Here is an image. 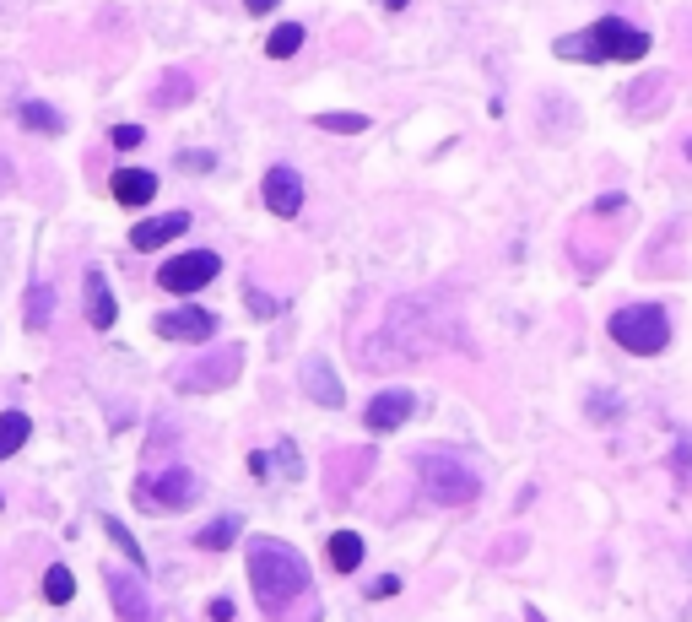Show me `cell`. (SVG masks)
I'll list each match as a JSON object with an SVG mask.
<instances>
[{
	"label": "cell",
	"instance_id": "1",
	"mask_svg": "<svg viewBox=\"0 0 692 622\" xmlns=\"http://www.w3.org/2000/svg\"><path fill=\"white\" fill-rule=\"evenodd\" d=\"M249 585H255L260 612H287L303 590H309V563L276 536H255L249 541Z\"/></svg>",
	"mask_w": 692,
	"mask_h": 622
},
{
	"label": "cell",
	"instance_id": "2",
	"mask_svg": "<svg viewBox=\"0 0 692 622\" xmlns=\"http://www.w3.org/2000/svg\"><path fill=\"white\" fill-rule=\"evenodd\" d=\"M649 44H655V38H649L644 28H633V22H622V17H601L595 28L557 38V55H563V60H584V65H601V60H644Z\"/></svg>",
	"mask_w": 692,
	"mask_h": 622
},
{
	"label": "cell",
	"instance_id": "3",
	"mask_svg": "<svg viewBox=\"0 0 692 622\" xmlns=\"http://www.w3.org/2000/svg\"><path fill=\"white\" fill-rule=\"evenodd\" d=\"M417 482H422V493H428L433 504H444V509H465V504L482 498V476L465 466V460H455V455H422L417 460Z\"/></svg>",
	"mask_w": 692,
	"mask_h": 622
},
{
	"label": "cell",
	"instance_id": "4",
	"mask_svg": "<svg viewBox=\"0 0 692 622\" xmlns=\"http://www.w3.org/2000/svg\"><path fill=\"white\" fill-rule=\"evenodd\" d=\"M611 341L633 357H655L671 347V320H665L660 303H628V309L611 314Z\"/></svg>",
	"mask_w": 692,
	"mask_h": 622
},
{
	"label": "cell",
	"instance_id": "5",
	"mask_svg": "<svg viewBox=\"0 0 692 622\" xmlns=\"http://www.w3.org/2000/svg\"><path fill=\"white\" fill-rule=\"evenodd\" d=\"M201 498V476L190 466H163V471H146L136 482V504L163 514V509H190Z\"/></svg>",
	"mask_w": 692,
	"mask_h": 622
},
{
	"label": "cell",
	"instance_id": "6",
	"mask_svg": "<svg viewBox=\"0 0 692 622\" xmlns=\"http://www.w3.org/2000/svg\"><path fill=\"white\" fill-rule=\"evenodd\" d=\"M217 271H222L217 249H190V255H173L157 271V287H168V293H201V287L217 282Z\"/></svg>",
	"mask_w": 692,
	"mask_h": 622
},
{
	"label": "cell",
	"instance_id": "7",
	"mask_svg": "<svg viewBox=\"0 0 692 622\" xmlns=\"http://www.w3.org/2000/svg\"><path fill=\"white\" fill-rule=\"evenodd\" d=\"M103 585H109V601H114L119 622H152V601H146V585H141V574H125V568H109V574H103Z\"/></svg>",
	"mask_w": 692,
	"mask_h": 622
},
{
	"label": "cell",
	"instance_id": "8",
	"mask_svg": "<svg viewBox=\"0 0 692 622\" xmlns=\"http://www.w3.org/2000/svg\"><path fill=\"white\" fill-rule=\"evenodd\" d=\"M260 201L271 206L276 217H298V211H303V179H298V168L276 163L271 174H265V184H260Z\"/></svg>",
	"mask_w": 692,
	"mask_h": 622
},
{
	"label": "cell",
	"instance_id": "9",
	"mask_svg": "<svg viewBox=\"0 0 692 622\" xmlns=\"http://www.w3.org/2000/svg\"><path fill=\"white\" fill-rule=\"evenodd\" d=\"M411 390H379L374 401H368V412H363V422H368V433H395L401 422L411 417Z\"/></svg>",
	"mask_w": 692,
	"mask_h": 622
},
{
	"label": "cell",
	"instance_id": "10",
	"mask_svg": "<svg viewBox=\"0 0 692 622\" xmlns=\"http://www.w3.org/2000/svg\"><path fill=\"white\" fill-rule=\"evenodd\" d=\"M184 228H190V211H168V217H152V222H136L130 228V249H141V255H152V249L173 244Z\"/></svg>",
	"mask_w": 692,
	"mask_h": 622
},
{
	"label": "cell",
	"instance_id": "11",
	"mask_svg": "<svg viewBox=\"0 0 692 622\" xmlns=\"http://www.w3.org/2000/svg\"><path fill=\"white\" fill-rule=\"evenodd\" d=\"M157 336H168V341H206V336H217V314H206V309H173L157 320Z\"/></svg>",
	"mask_w": 692,
	"mask_h": 622
},
{
	"label": "cell",
	"instance_id": "12",
	"mask_svg": "<svg viewBox=\"0 0 692 622\" xmlns=\"http://www.w3.org/2000/svg\"><path fill=\"white\" fill-rule=\"evenodd\" d=\"M109 190H114L119 206H146L157 195V174H146V168H119L109 179Z\"/></svg>",
	"mask_w": 692,
	"mask_h": 622
},
{
	"label": "cell",
	"instance_id": "13",
	"mask_svg": "<svg viewBox=\"0 0 692 622\" xmlns=\"http://www.w3.org/2000/svg\"><path fill=\"white\" fill-rule=\"evenodd\" d=\"M87 320H92V330H114V320H119L114 293H109V282H103L98 266L87 271Z\"/></svg>",
	"mask_w": 692,
	"mask_h": 622
},
{
	"label": "cell",
	"instance_id": "14",
	"mask_svg": "<svg viewBox=\"0 0 692 622\" xmlns=\"http://www.w3.org/2000/svg\"><path fill=\"white\" fill-rule=\"evenodd\" d=\"M303 390H309L319 406H341V401H346V390L336 385V374H330V363H319V357L309 363V374H303Z\"/></svg>",
	"mask_w": 692,
	"mask_h": 622
},
{
	"label": "cell",
	"instance_id": "15",
	"mask_svg": "<svg viewBox=\"0 0 692 622\" xmlns=\"http://www.w3.org/2000/svg\"><path fill=\"white\" fill-rule=\"evenodd\" d=\"M330 568H336V574H352V568H363V536H352V531H336V536H330Z\"/></svg>",
	"mask_w": 692,
	"mask_h": 622
},
{
	"label": "cell",
	"instance_id": "16",
	"mask_svg": "<svg viewBox=\"0 0 692 622\" xmlns=\"http://www.w3.org/2000/svg\"><path fill=\"white\" fill-rule=\"evenodd\" d=\"M28 433H33L28 412H0V460H6V455H17V449L28 444Z\"/></svg>",
	"mask_w": 692,
	"mask_h": 622
},
{
	"label": "cell",
	"instance_id": "17",
	"mask_svg": "<svg viewBox=\"0 0 692 622\" xmlns=\"http://www.w3.org/2000/svg\"><path fill=\"white\" fill-rule=\"evenodd\" d=\"M303 49V22H282L271 38H265V55L271 60H287V55H298Z\"/></svg>",
	"mask_w": 692,
	"mask_h": 622
},
{
	"label": "cell",
	"instance_id": "18",
	"mask_svg": "<svg viewBox=\"0 0 692 622\" xmlns=\"http://www.w3.org/2000/svg\"><path fill=\"white\" fill-rule=\"evenodd\" d=\"M233 536H238V520L233 514H222V520H211L201 536H195V547H206V552H222V547H233Z\"/></svg>",
	"mask_w": 692,
	"mask_h": 622
},
{
	"label": "cell",
	"instance_id": "19",
	"mask_svg": "<svg viewBox=\"0 0 692 622\" xmlns=\"http://www.w3.org/2000/svg\"><path fill=\"white\" fill-rule=\"evenodd\" d=\"M71 595H76V579H71V568H65V563H55V568H49V574H44V601H49V606H65V601H71Z\"/></svg>",
	"mask_w": 692,
	"mask_h": 622
},
{
	"label": "cell",
	"instance_id": "20",
	"mask_svg": "<svg viewBox=\"0 0 692 622\" xmlns=\"http://www.w3.org/2000/svg\"><path fill=\"white\" fill-rule=\"evenodd\" d=\"M103 531H109V541H114L119 552H125V558H130V568H136V574H141V568H146V552L136 547V536H130L119 520H103Z\"/></svg>",
	"mask_w": 692,
	"mask_h": 622
},
{
	"label": "cell",
	"instance_id": "21",
	"mask_svg": "<svg viewBox=\"0 0 692 622\" xmlns=\"http://www.w3.org/2000/svg\"><path fill=\"white\" fill-rule=\"evenodd\" d=\"M49 314H55V293H49V287L38 282L33 293H28V330H44V325H49Z\"/></svg>",
	"mask_w": 692,
	"mask_h": 622
},
{
	"label": "cell",
	"instance_id": "22",
	"mask_svg": "<svg viewBox=\"0 0 692 622\" xmlns=\"http://www.w3.org/2000/svg\"><path fill=\"white\" fill-rule=\"evenodd\" d=\"M22 125H28V130H44V136H55L65 119L49 109V103H22Z\"/></svg>",
	"mask_w": 692,
	"mask_h": 622
},
{
	"label": "cell",
	"instance_id": "23",
	"mask_svg": "<svg viewBox=\"0 0 692 622\" xmlns=\"http://www.w3.org/2000/svg\"><path fill=\"white\" fill-rule=\"evenodd\" d=\"M190 92H195V82L179 71V76H168V82L152 92V103H157V109H168V103H184V98H190Z\"/></svg>",
	"mask_w": 692,
	"mask_h": 622
},
{
	"label": "cell",
	"instance_id": "24",
	"mask_svg": "<svg viewBox=\"0 0 692 622\" xmlns=\"http://www.w3.org/2000/svg\"><path fill=\"white\" fill-rule=\"evenodd\" d=\"M319 130H346V136H357V130H368V114H319Z\"/></svg>",
	"mask_w": 692,
	"mask_h": 622
},
{
	"label": "cell",
	"instance_id": "25",
	"mask_svg": "<svg viewBox=\"0 0 692 622\" xmlns=\"http://www.w3.org/2000/svg\"><path fill=\"white\" fill-rule=\"evenodd\" d=\"M141 136H146V130H141V125H114V130H109V141H114V147H119V152H130V147H141Z\"/></svg>",
	"mask_w": 692,
	"mask_h": 622
},
{
	"label": "cell",
	"instance_id": "26",
	"mask_svg": "<svg viewBox=\"0 0 692 622\" xmlns=\"http://www.w3.org/2000/svg\"><path fill=\"white\" fill-rule=\"evenodd\" d=\"M660 87H665V76H644V82H638V87L628 92V109H638V103H644V98H655Z\"/></svg>",
	"mask_w": 692,
	"mask_h": 622
},
{
	"label": "cell",
	"instance_id": "27",
	"mask_svg": "<svg viewBox=\"0 0 692 622\" xmlns=\"http://www.w3.org/2000/svg\"><path fill=\"white\" fill-rule=\"evenodd\" d=\"M395 590H401V579H395V574H379L374 585H368V601H390Z\"/></svg>",
	"mask_w": 692,
	"mask_h": 622
},
{
	"label": "cell",
	"instance_id": "28",
	"mask_svg": "<svg viewBox=\"0 0 692 622\" xmlns=\"http://www.w3.org/2000/svg\"><path fill=\"white\" fill-rule=\"evenodd\" d=\"M179 168H190V174H206V168H217V157H211V152H184Z\"/></svg>",
	"mask_w": 692,
	"mask_h": 622
},
{
	"label": "cell",
	"instance_id": "29",
	"mask_svg": "<svg viewBox=\"0 0 692 622\" xmlns=\"http://www.w3.org/2000/svg\"><path fill=\"white\" fill-rule=\"evenodd\" d=\"M249 476L265 482V476H271V455H260V449H255V455H249Z\"/></svg>",
	"mask_w": 692,
	"mask_h": 622
},
{
	"label": "cell",
	"instance_id": "30",
	"mask_svg": "<svg viewBox=\"0 0 692 622\" xmlns=\"http://www.w3.org/2000/svg\"><path fill=\"white\" fill-rule=\"evenodd\" d=\"M249 309H255V314H276V298H265L260 287H249Z\"/></svg>",
	"mask_w": 692,
	"mask_h": 622
},
{
	"label": "cell",
	"instance_id": "31",
	"mask_svg": "<svg viewBox=\"0 0 692 622\" xmlns=\"http://www.w3.org/2000/svg\"><path fill=\"white\" fill-rule=\"evenodd\" d=\"M206 617H211V622H233V601H222V595H217V601L206 606Z\"/></svg>",
	"mask_w": 692,
	"mask_h": 622
},
{
	"label": "cell",
	"instance_id": "32",
	"mask_svg": "<svg viewBox=\"0 0 692 622\" xmlns=\"http://www.w3.org/2000/svg\"><path fill=\"white\" fill-rule=\"evenodd\" d=\"M276 6H282V0H244V11H255V17L260 11H276Z\"/></svg>",
	"mask_w": 692,
	"mask_h": 622
},
{
	"label": "cell",
	"instance_id": "33",
	"mask_svg": "<svg viewBox=\"0 0 692 622\" xmlns=\"http://www.w3.org/2000/svg\"><path fill=\"white\" fill-rule=\"evenodd\" d=\"M525 622H547V617H541V612H536V606H525Z\"/></svg>",
	"mask_w": 692,
	"mask_h": 622
},
{
	"label": "cell",
	"instance_id": "34",
	"mask_svg": "<svg viewBox=\"0 0 692 622\" xmlns=\"http://www.w3.org/2000/svg\"><path fill=\"white\" fill-rule=\"evenodd\" d=\"M384 6H390V11H401V6H411V0H384Z\"/></svg>",
	"mask_w": 692,
	"mask_h": 622
},
{
	"label": "cell",
	"instance_id": "35",
	"mask_svg": "<svg viewBox=\"0 0 692 622\" xmlns=\"http://www.w3.org/2000/svg\"><path fill=\"white\" fill-rule=\"evenodd\" d=\"M682 152H687V163H692V136H687V141H682Z\"/></svg>",
	"mask_w": 692,
	"mask_h": 622
},
{
	"label": "cell",
	"instance_id": "36",
	"mask_svg": "<svg viewBox=\"0 0 692 622\" xmlns=\"http://www.w3.org/2000/svg\"><path fill=\"white\" fill-rule=\"evenodd\" d=\"M0 504H6V498H0Z\"/></svg>",
	"mask_w": 692,
	"mask_h": 622
}]
</instances>
